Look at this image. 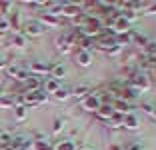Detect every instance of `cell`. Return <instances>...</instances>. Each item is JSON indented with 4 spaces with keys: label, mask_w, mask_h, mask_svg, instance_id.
Listing matches in <instances>:
<instances>
[{
    "label": "cell",
    "mask_w": 156,
    "mask_h": 150,
    "mask_svg": "<svg viewBox=\"0 0 156 150\" xmlns=\"http://www.w3.org/2000/svg\"><path fill=\"white\" fill-rule=\"evenodd\" d=\"M22 28L24 30H20V34H24V36H40L42 32L46 30L38 20H30V22H26Z\"/></svg>",
    "instance_id": "cell-1"
},
{
    "label": "cell",
    "mask_w": 156,
    "mask_h": 150,
    "mask_svg": "<svg viewBox=\"0 0 156 150\" xmlns=\"http://www.w3.org/2000/svg\"><path fill=\"white\" fill-rule=\"evenodd\" d=\"M64 16H68V18H76V16H80V10H78L76 4H68V2H62V12Z\"/></svg>",
    "instance_id": "cell-2"
},
{
    "label": "cell",
    "mask_w": 156,
    "mask_h": 150,
    "mask_svg": "<svg viewBox=\"0 0 156 150\" xmlns=\"http://www.w3.org/2000/svg\"><path fill=\"white\" fill-rule=\"evenodd\" d=\"M96 114L100 116V118H104V120H110L116 112H114V108H112V104H100V108L96 110Z\"/></svg>",
    "instance_id": "cell-3"
},
{
    "label": "cell",
    "mask_w": 156,
    "mask_h": 150,
    "mask_svg": "<svg viewBox=\"0 0 156 150\" xmlns=\"http://www.w3.org/2000/svg\"><path fill=\"white\" fill-rule=\"evenodd\" d=\"M100 104H102V100L98 98V94H94V96H88L86 100H84V108H88V110H94L96 112L98 108H100Z\"/></svg>",
    "instance_id": "cell-4"
},
{
    "label": "cell",
    "mask_w": 156,
    "mask_h": 150,
    "mask_svg": "<svg viewBox=\"0 0 156 150\" xmlns=\"http://www.w3.org/2000/svg\"><path fill=\"white\" fill-rule=\"evenodd\" d=\"M28 70L34 74H46V72H50V64H42V62H32L30 66H28Z\"/></svg>",
    "instance_id": "cell-5"
},
{
    "label": "cell",
    "mask_w": 156,
    "mask_h": 150,
    "mask_svg": "<svg viewBox=\"0 0 156 150\" xmlns=\"http://www.w3.org/2000/svg\"><path fill=\"white\" fill-rule=\"evenodd\" d=\"M38 22L42 24V26H60V20L56 18V16H52V14H44V16H40V20Z\"/></svg>",
    "instance_id": "cell-6"
},
{
    "label": "cell",
    "mask_w": 156,
    "mask_h": 150,
    "mask_svg": "<svg viewBox=\"0 0 156 150\" xmlns=\"http://www.w3.org/2000/svg\"><path fill=\"white\" fill-rule=\"evenodd\" d=\"M26 88H28V94H32L34 90H38V88H40V78H36V76H28Z\"/></svg>",
    "instance_id": "cell-7"
},
{
    "label": "cell",
    "mask_w": 156,
    "mask_h": 150,
    "mask_svg": "<svg viewBox=\"0 0 156 150\" xmlns=\"http://www.w3.org/2000/svg\"><path fill=\"white\" fill-rule=\"evenodd\" d=\"M50 72H52V76H54V80H60V78H64L66 68L62 64H54V66H50Z\"/></svg>",
    "instance_id": "cell-8"
},
{
    "label": "cell",
    "mask_w": 156,
    "mask_h": 150,
    "mask_svg": "<svg viewBox=\"0 0 156 150\" xmlns=\"http://www.w3.org/2000/svg\"><path fill=\"white\" fill-rule=\"evenodd\" d=\"M90 62H92L90 52H88V50H80V52H78V64H80V66H88Z\"/></svg>",
    "instance_id": "cell-9"
},
{
    "label": "cell",
    "mask_w": 156,
    "mask_h": 150,
    "mask_svg": "<svg viewBox=\"0 0 156 150\" xmlns=\"http://www.w3.org/2000/svg\"><path fill=\"white\" fill-rule=\"evenodd\" d=\"M124 126L128 128V130H136V128H138L136 116H132V114H126V116H124Z\"/></svg>",
    "instance_id": "cell-10"
},
{
    "label": "cell",
    "mask_w": 156,
    "mask_h": 150,
    "mask_svg": "<svg viewBox=\"0 0 156 150\" xmlns=\"http://www.w3.org/2000/svg\"><path fill=\"white\" fill-rule=\"evenodd\" d=\"M12 44H14V46H18V48L26 46V36H24V34H20V32H16V34L12 36Z\"/></svg>",
    "instance_id": "cell-11"
},
{
    "label": "cell",
    "mask_w": 156,
    "mask_h": 150,
    "mask_svg": "<svg viewBox=\"0 0 156 150\" xmlns=\"http://www.w3.org/2000/svg\"><path fill=\"white\" fill-rule=\"evenodd\" d=\"M68 96H70V92L66 90V88H58V90L54 92V98H56V100H66Z\"/></svg>",
    "instance_id": "cell-12"
},
{
    "label": "cell",
    "mask_w": 156,
    "mask_h": 150,
    "mask_svg": "<svg viewBox=\"0 0 156 150\" xmlns=\"http://www.w3.org/2000/svg\"><path fill=\"white\" fill-rule=\"evenodd\" d=\"M58 80H50V82H48V84H46V90H48V92H50V94H54V92L56 90H58Z\"/></svg>",
    "instance_id": "cell-13"
},
{
    "label": "cell",
    "mask_w": 156,
    "mask_h": 150,
    "mask_svg": "<svg viewBox=\"0 0 156 150\" xmlns=\"http://www.w3.org/2000/svg\"><path fill=\"white\" fill-rule=\"evenodd\" d=\"M14 110H16V118H18V120L26 118V108H24V106H16Z\"/></svg>",
    "instance_id": "cell-14"
},
{
    "label": "cell",
    "mask_w": 156,
    "mask_h": 150,
    "mask_svg": "<svg viewBox=\"0 0 156 150\" xmlns=\"http://www.w3.org/2000/svg\"><path fill=\"white\" fill-rule=\"evenodd\" d=\"M86 92H88V86H78V88H74V96H76V98H82Z\"/></svg>",
    "instance_id": "cell-15"
},
{
    "label": "cell",
    "mask_w": 156,
    "mask_h": 150,
    "mask_svg": "<svg viewBox=\"0 0 156 150\" xmlns=\"http://www.w3.org/2000/svg\"><path fill=\"white\" fill-rule=\"evenodd\" d=\"M34 150H50V144H46L42 140H36L34 142Z\"/></svg>",
    "instance_id": "cell-16"
},
{
    "label": "cell",
    "mask_w": 156,
    "mask_h": 150,
    "mask_svg": "<svg viewBox=\"0 0 156 150\" xmlns=\"http://www.w3.org/2000/svg\"><path fill=\"white\" fill-rule=\"evenodd\" d=\"M10 28V22H8V18H0V32H6Z\"/></svg>",
    "instance_id": "cell-17"
},
{
    "label": "cell",
    "mask_w": 156,
    "mask_h": 150,
    "mask_svg": "<svg viewBox=\"0 0 156 150\" xmlns=\"http://www.w3.org/2000/svg\"><path fill=\"white\" fill-rule=\"evenodd\" d=\"M10 8H12V2H0V10H2V14H8Z\"/></svg>",
    "instance_id": "cell-18"
},
{
    "label": "cell",
    "mask_w": 156,
    "mask_h": 150,
    "mask_svg": "<svg viewBox=\"0 0 156 150\" xmlns=\"http://www.w3.org/2000/svg\"><path fill=\"white\" fill-rule=\"evenodd\" d=\"M62 128H64V122H62V120H56L54 122V132H60Z\"/></svg>",
    "instance_id": "cell-19"
},
{
    "label": "cell",
    "mask_w": 156,
    "mask_h": 150,
    "mask_svg": "<svg viewBox=\"0 0 156 150\" xmlns=\"http://www.w3.org/2000/svg\"><path fill=\"white\" fill-rule=\"evenodd\" d=\"M142 110H144V112H148V114H152V112H154L152 104H148V102H144V104H142Z\"/></svg>",
    "instance_id": "cell-20"
},
{
    "label": "cell",
    "mask_w": 156,
    "mask_h": 150,
    "mask_svg": "<svg viewBox=\"0 0 156 150\" xmlns=\"http://www.w3.org/2000/svg\"><path fill=\"white\" fill-rule=\"evenodd\" d=\"M126 150H142V146H140V144H130Z\"/></svg>",
    "instance_id": "cell-21"
},
{
    "label": "cell",
    "mask_w": 156,
    "mask_h": 150,
    "mask_svg": "<svg viewBox=\"0 0 156 150\" xmlns=\"http://www.w3.org/2000/svg\"><path fill=\"white\" fill-rule=\"evenodd\" d=\"M108 150H124V148H120L118 144H110V146H108Z\"/></svg>",
    "instance_id": "cell-22"
},
{
    "label": "cell",
    "mask_w": 156,
    "mask_h": 150,
    "mask_svg": "<svg viewBox=\"0 0 156 150\" xmlns=\"http://www.w3.org/2000/svg\"><path fill=\"white\" fill-rule=\"evenodd\" d=\"M150 12H156V4H150V6H148V14H150Z\"/></svg>",
    "instance_id": "cell-23"
},
{
    "label": "cell",
    "mask_w": 156,
    "mask_h": 150,
    "mask_svg": "<svg viewBox=\"0 0 156 150\" xmlns=\"http://www.w3.org/2000/svg\"><path fill=\"white\" fill-rule=\"evenodd\" d=\"M2 68H6V62H2V60H0V70Z\"/></svg>",
    "instance_id": "cell-24"
},
{
    "label": "cell",
    "mask_w": 156,
    "mask_h": 150,
    "mask_svg": "<svg viewBox=\"0 0 156 150\" xmlns=\"http://www.w3.org/2000/svg\"><path fill=\"white\" fill-rule=\"evenodd\" d=\"M152 116H154V118H156V112H152Z\"/></svg>",
    "instance_id": "cell-25"
},
{
    "label": "cell",
    "mask_w": 156,
    "mask_h": 150,
    "mask_svg": "<svg viewBox=\"0 0 156 150\" xmlns=\"http://www.w3.org/2000/svg\"><path fill=\"white\" fill-rule=\"evenodd\" d=\"M80 150H90V148H80Z\"/></svg>",
    "instance_id": "cell-26"
}]
</instances>
